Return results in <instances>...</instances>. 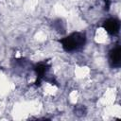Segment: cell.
<instances>
[{"instance_id": "7a4b0ae2", "label": "cell", "mask_w": 121, "mask_h": 121, "mask_svg": "<svg viewBox=\"0 0 121 121\" xmlns=\"http://www.w3.org/2000/svg\"><path fill=\"white\" fill-rule=\"evenodd\" d=\"M119 60H120V53H119V46L113 47L110 53V61L113 66L119 65Z\"/></svg>"}, {"instance_id": "6da1fadb", "label": "cell", "mask_w": 121, "mask_h": 121, "mask_svg": "<svg viewBox=\"0 0 121 121\" xmlns=\"http://www.w3.org/2000/svg\"><path fill=\"white\" fill-rule=\"evenodd\" d=\"M104 29L107 31L108 34H116L118 32V29H119V23L116 19L114 18H111L107 21V23L105 24V27Z\"/></svg>"}]
</instances>
